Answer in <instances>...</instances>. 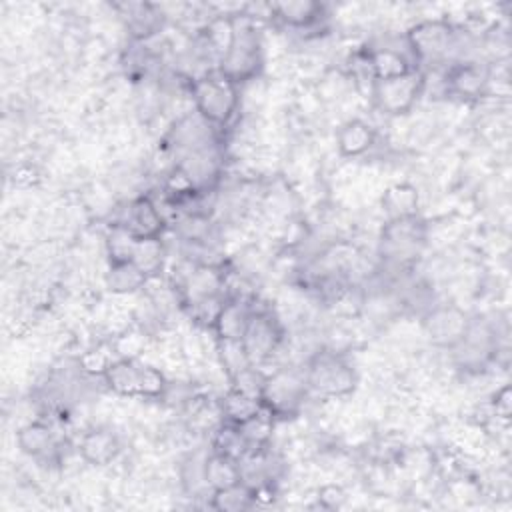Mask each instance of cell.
<instances>
[{"label":"cell","mask_w":512,"mask_h":512,"mask_svg":"<svg viewBox=\"0 0 512 512\" xmlns=\"http://www.w3.org/2000/svg\"><path fill=\"white\" fill-rule=\"evenodd\" d=\"M404 44L418 70L450 66L464 56V32L448 18H424L408 26Z\"/></svg>","instance_id":"cell-1"},{"label":"cell","mask_w":512,"mask_h":512,"mask_svg":"<svg viewBox=\"0 0 512 512\" xmlns=\"http://www.w3.org/2000/svg\"><path fill=\"white\" fill-rule=\"evenodd\" d=\"M194 112H198L208 124L218 128H230L240 112V86L222 76L218 70L196 74L188 82Z\"/></svg>","instance_id":"cell-2"},{"label":"cell","mask_w":512,"mask_h":512,"mask_svg":"<svg viewBox=\"0 0 512 512\" xmlns=\"http://www.w3.org/2000/svg\"><path fill=\"white\" fill-rule=\"evenodd\" d=\"M428 242V226L420 216L384 220L378 236V256L386 272L410 270Z\"/></svg>","instance_id":"cell-3"},{"label":"cell","mask_w":512,"mask_h":512,"mask_svg":"<svg viewBox=\"0 0 512 512\" xmlns=\"http://www.w3.org/2000/svg\"><path fill=\"white\" fill-rule=\"evenodd\" d=\"M304 380L310 396L322 400H340L350 396L358 386V372L342 352L320 348L304 364Z\"/></svg>","instance_id":"cell-4"},{"label":"cell","mask_w":512,"mask_h":512,"mask_svg":"<svg viewBox=\"0 0 512 512\" xmlns=\"http://www.w3.org/2000/svg\"><path fill=\"white\" fill-rule=\"evenodd\" d=\"M264 62L262 34L252 16H234V36L216 70L236 86H244L262 74Z\"/></svg>","instance_id":"cell-5"},{"label":"cell","mask_w":512,"mask_h":512,"mask_svg":"<svg viewBox=\"0 0 512 512\" xmlns=\"http://www.w3.org/2000/svg\"><path fill=\"white\" fill-rule=\"evenodd\" d=\"M102 382L112 394L136 400H162L170 384L160 368L142 358H112Z\"/></svg>","instance_id":"cell-6"},{"label":"cell","mask_w":512,"mask_h":512,"mask_svg":"<svg viewBox=\"0 0 512 512\" xmlns=\"http://www.w3.org/2000/svg\"><path fill=\"white\" fill-rule=\"evenodd\" d=\"M308 396L310 392L304 380V370L282 366L266 374L260 402L276 418V422H280L296 418L302 412Z\"/></svg>","instance_id":"cell-7"},{"label":"cell","mask_w":512,"mask_h":512,"mask_svg":"<svg viewBox=\"0 0 512 512\" xmlns=\"http://www.w3.org/2000/svg\"><path fill=\"white\" fill-rule=\"evenodd\" d=\"M284 326L270 306H254L246 330L242 334V348L252 366H266L280 352L284 344Z\"/></svg>","instance_id":"cell-8"},{"label":"cell","mask_w":512,"mask_h":512,"mask_svg":"<svg viewBox=\"0 0 512 512\" xmlns=\"http://www.w3.org/2000/svg\"><path fill=\"white\" fill-rule=\"evenodd\" d=\"M426 90L424 70H414L406 76L376 80L370 84V98L378 112L388 118H400L414 110Z\"/></svg>","instance_id":"cell-9"},{"label":"cell","mask_w":512,"mask_h":512,"mask_svg":"<svg viewBox=\"0 0 512 512\" xmlns=\"http://www.w3.org/2000/svg\"><path fill=\"white\" fill-rule=\"evenodd\" d=\"M492 66L480 58L458 60L444 70L446 94L462 102H480L490 94L492 88Z\"/></svg>","instance_id":"cell-10"},{"label":"cell","mask_w":512,"mask_h":512,"mask_svg":"<svg viewBox=\"0 0 512 512\" xmlns=\"http://www.w3.org/2000/svg\"><path fill=\"white\" fill-rule=\"evenodd\" d=\"M472 318L464 308L452 302H434L422 314V328L428 340L438 348L454 350L466 336Z\"/></svg>","instance_id":"cell-11"},{"label":"cell","mask_w":512,"mask_h":512,"mask_svg":"<svg viewBox=\"0 0 512 512\" xmlns=\"http://www.w3.org/2000/svg\"><path fill=\"white\" fill-rule=\"evenodd\" d=\"M112 224L122 226L138 240H146L162 238L168 228V218L150 194H140L128 200V204L120 210L118 218H114Z\"/></svg>","instance_id":"cell-12"},{"label":"cell","mask_w":512,"mask_h":512,"mask_svg":"<svg viewBox=\"0 0 512 512\" xmlns=\"http://www.w3.org/2000/svg\"><path fill=\"white\" fill-rule=\"evenodd\" d=\"M112 8L118 12L130 40L138 44L154 40L164 30L168 20L162 6L150 2H122L114 4Z\"/></svg>","instance_id":"cell-13"},{"label":"cell","mask_w":512,"mask_h":512,"mask_svg":"<svg viewBox=\"0 0 512 512\" xmlns=\"http://www.w3.org/2000/svg\"><path fill=\"white\" fill-rule=\"evenodd\" d=\"M266 10L270 20L294 32H310L316 26H320L328 16L326 6L312 0L276 2V4H268Z\"/></svg>","instance_id":"cell-14"},{"label":"cell","mask_w":512,"mask_h":512,"mask_svg":"<svg viewBox=\"0 0 512 512\" xmlns=\"http://www.w3.org/2000/svg\"><path fill=\"white\" fill-rule=\"evenodd\" d=\"M364 62L366 70L372 82L376 80H388V78H398L406 76L416 68L412 56L408 50L392 46V44H378V46H368L364 50Z\"/></svg>","instance_id":"cell-15"},{"label":"cell","mask_w":512,"mask_h":512,"mask_svg":"<svg viewBox=\"0 0 512 512\" xmlns=\"http://www.w3.org/2000/svg\"><path fill=\"white\" fill-rule=\"evenodd\" d=\"M76 450H78V456L82 458V462H86L88 466L102 468V466L112 464L120 456L122 440L114 428L100 424V426L88 428L80 436Z\"/></svg>","instance_id":"cell-16"},{"label":"cell","mask_w":512,"mask_h":512,"mask_svg":"<svg viewBox=\"0 0 512 512\" xmlns=\"http://www.w3.org/2000/svg\"><path fill=\"white\" fill-rule=\"evenodd\" d=\"M16 444L22 454L40 462H56L62 454V438L44 420L24 424L16 434Z\"/></svg>","instance_id":"cell-17"},{"label":"cell","mask_w":512,"mask_h":512,"mask_svg":"<svg viewBox=\"0 0 512 512\" xmlns=\"http://www.w3.org/2000/svg\"><path fill=\"white\" fill-rule=\"evenodd\" d=\"M256 306V296H226L214 326L212 334L216 340H242V334L246 330V324L250 320V314Z\"/></svg>","instance_id":"cell-18"},{"label":"cell","mask_w":512,"mask_h":512,"mask_svg":"<svg viewBox=\"0 0 512 512\" xmlns=\"http://www.w3.org/2000/svg\"><path fill=\"white\" fill-rule=\"evenodd\" d=\"M378 140L376 128L364 118H350L336 130V148L342 158H360L368 154Z\"/></svg>","instance_id":"cell-19"},{"label":"cell","mask_w":512,"mask_h":512,"mask_svg":"<svg viewBox=\"0 0 512 512\" xmlns=\"http://www.w3.org/2000/svg\"><path fill=\"white\" fill-rule=\"evenodd\" d=\"M202 478H204V486L208 490V496L212 492L226 490V488H232L236 484H242L240 462L236 458H230L226 454L210 450L202 458Z\"/></svg>","instance_id":"cell-20"},{"label":"cell","mask_w":512,"mask_h":512,"mask_svg":"<svg viewBox=\"0 0 512 512\" xmlns=\"http://www.w3.org/2000/svg\"><path fill=\"white\" fill-rule=\"evenodd\" d=\"M386 220L420 216V192L412 182H394L380 196Z\"/></svg>","instance_id":"cell-21"},{"label":"cell","mask_w":512,"mask_h":512,"mask_svg":"<svg viewBox=\"0 0 512 512\" xmlns=\"http://www.w3.org/2000/svg\"><path fill=\"white\" fill-rule=\"evenodd\" d=\"M106 288L116 296H132L144 290L150 282L148 274L132 260L128 262H108V270L104 274Z\"/></svg>","instance_id":"cell-22"},{"label":"cell","mask_w":512,"mask_h":512,"mask_svg":"<svg viewBox=\"0 0 512 512\" xmlns=\"http://www.w3.org/2000/svg\"><path fill=\"white\" fill-rule=\"evenodd\" d=\"M166 256H168V248L164 244V236L162 238H146V240L136 242L132 262H136L148 274V278L154 280L164 272Z\"/></svg>","instance_id":"cell-23"},{"label":"cell","mask_w":512,"mask_h":512,"mask_svg":"<svg viewBox=\"0 0 512 512\" xmlns=\"http://www.w3.org/2000/svg\"><path fill=\"white\" fill-rule=\"evenodd\" d=\"M218 404H220L222 420L232 422V424H242L248 418H252L256 412L262 410V402L258 398L246 396L230 386H228L226 394L218 400Z\"/></svg>","instance_id":"cell-24"},{"label":"cell","mask_w":512,"mask_h":512,"mask_svg":"<svg viewBox=\"0 0 512 512\" xmlns=\"http://www.w3.org/2000/svg\"><path fill=\"white\" fill-rule=\"evenodd\" d=\"M212 448L210 450H216L220 454H226L230 458H236L240 460L250 448L238 428V424H232V422H220L214 430H212V440H210Z\"/></svg>","instance_id":"cell-25"},{"label":"cell","mask_w":512,"mask_h":512,"mask_svg":"<svg viewBox=\"0 0 512 512\" xmlns=\"http://www.w3.org/2000/svg\"><path fill=\"white\" fill-rule=\"evenodd\" d=\"M274 426H276V418L264 406L252 418L238 424L248 448H262V446L272 444Z\"/></svg>","instance_id":"cell-26"},{"label":"cell","mask_w":512,"mask_h":512,"mask_svg":"<svg viewBox=\"0 0 512 512\" xmlns=\"http://www.w3.org/2000/svg\"><path fill=\"white\" fill-rule=\"evenodd\" d=\"M252 506H256L254 494L246 484H236L232 488L210 494V508L220 512H240Z\"/></svg>","instance_id":"cell-27"},{"label":"cell","mask_w":512,"mask_h":512,"mask_svg":"<svg viewBox=\"0 0 512 512\" xmlns=\"http://www.w3.org/2000/svg\"><path fill=\"white\" fill-rule=\"evenodd\" d=\"M138 238H134L128 230H124L118 224H110L108 232H106V256L108 262H128L134 256V248H136Z\"/></svg>","instance_id":"cell-28"},{"label":"cell","mask_w":512,"mask_h":512,"mask_svg":"<svg viewBox=\"0 0 512 512\" xmlns=\"http://www.w3.org/2000/svg\"><path fill=\"white\" fill-rule=\"evenodd\" d=\"M264 378H266V372H262L260 366L250 364V366L242 368L240 372H236L234 376H230L228 380H230V388L260 400L262 388H264Z\"/></svg>","instance_id":"cell-29"},{"label":"cell","mask_w":512,"mask_h":512,"mask_svg":"<svg viewBox=\"0 0 512 512\" xmlns=\"http://www.w3.org/2000/svg\"><path fill=\"white\" fill-rule=\"evenodd\" d=\"M112 346L116 350V358H140L146 348V338L138 330H124L116 336Z\"/></svg>","instance_id":"cell-30"},{"label":"cell","mask_w":512,"mask_h":512,"mask_svg":"<svg viewBox=\"0 0 512 512\" xmlns=\"http://www.w3.org/2000/svg\"><path fill=\"white\" fill-rule=\"evenodd\" d=\"M490 408H492V416L496 418V422L508 424L510 414H512V390L508 384H502L500 388H496V392L490 398Z\"/></svg>","instance_id":"cell-31"},{"label":"cell","mask_w":512,"mask_h":512,"mask_svg":"<svg viewBox=\"0 0 512 512\" xmlns=\"http://www.w3.org/2000/svg\"><path fill=\"white\" fill-rule=\"evenodd\" d=\"M112 362L110 356H106L104 352H100L98 348H92V350H86L80 358H78V368L80 372H86L90 376H100L106 372L108 364Z\"/></svg>","instance_id":"cell-32"}]
</instances>
